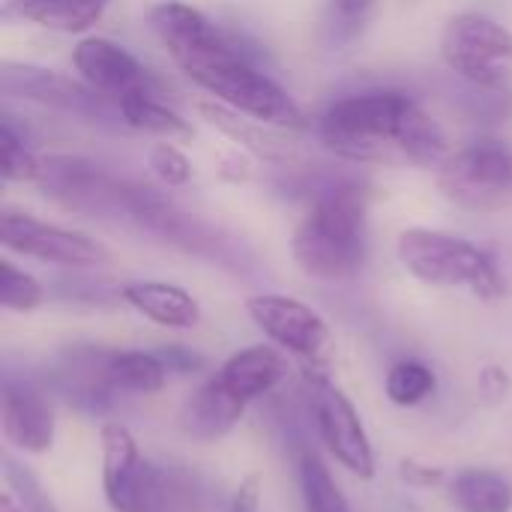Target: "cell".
<instances>
[{
    "mask_svg": "<svg viewBox=\"0 0 512 512\" xmlns=\"http://www.w3.org/2000/svg\"><path fill=\"white\" fill-rule=\"evenodd\" d=\"M477 387L486 396V402H504L512 390L510 372L504 366H486L477 378Z\"/></svg>",
    "mask_w": 512,
    "mask_h": 512,
    "instance_id": "33",
    "label": "cell"
},
{
    "mask_svg": "<svg viewBox=\"0 0 512 512\" xmlns=\"http://www.w3.org/2000/svg\"><path fill=\"white\" fill-rule=\"evenodd\" d=\"M156 354L162 357L165 369H168V372H177V375H195V372L204 366L201 357L192 354V351L183 348V345H165V348H159Z\"/></svg>",
    "mask_w": 512,
    "mask_h": 512,
    "instance_id": "34",
    "label": "cell"
},
{
    "mask_svg": "<svg viewBox=\"0 0 512 512\" xmlns=\"http://www.w3.org/2000/svg\"><path fill=\"white\" fill-rule=\"evenodd\" d=\"M120 300L165 330H192L201 324L198 300L174 282H129L120 288Z\"/></svg>",
    "mask_w": 512,
    "mask_h": 512,
    "instance_id": "17",
    "label": "cell"
},
{
    "mask_svg": "<svg viewBox=\"0 0 512 512\" xmlns=\"http://www.w3.org/2000/svg\"><path fill=\"white\" fill-rule=\"evenodd\" d=\"M198 111H201V117L210 123V126H216L219 132H225L231 141H237L246 153H252V156H258V159H267V162H273V159H279L282 156V150H279V141L264 129V123H258V120H249V117H243V114H237V111H231V108H225V105H219V102H201L198 105Z\"/></svg>",
    "mask_w": 512,
    "mask_h": 512,
    "instance_id": "23",
    "label": "cell"
},
{
    "mask_svg": "<svg viewBox=\"0 0 512 512\" xmlns=\"http://www.w3.org/2000/svg\"><path fill=\"white\" fill-rule=\"evenodd\" d=\"M168 375L156 351H114L108 357V381L117 393L153 396L168 384Z\"/></svg>",
    "mask_w": 512,
    "mask_h": 512,
    "instance_id": "22",
    "label": "cell"
},
{
    "mask_svg": "<svg viewBox=\"0 0 512 512\" xmlns=\"http://www.w3.org/2000/svg\"><path fill=\"white\" fill-rule=\"evenodd\" d=\"M435 390H438V378L420 360H399L396 366H390V372L384 378V393L399 408L423 405Z\"/></svg>",
    "mask_w": 512,
    "mask_h": 512,
    "instance_id": "25",
    "label": "cell"
},
{
    "mask_svg": "<svg viewBox=\"0 0 512 512\" xmlns=\"http://www.w3.org/2000/svg\"><path fill=\"white\" fill-rule=\"evenodd\" d=\"M0 90H3V96L36 102V105L66 111V114H75V117H87V120L117 117L120 120L117 105L111 108L114 99L96 93L81 78L75 81V78H69L63 72L42 69V66H33V63H9L6 60L0 66Z\"/></svg>",
    "mask_w": 512,
    "mask_h": 512,
    "instance_id": "11",
    "label": "cell"
},
{
    "mask_svg": "<svg viewBox=\"0 0 512 512\" xmlns=\"http://www.w3.org/2000/svg\"><path fill=\"white\" fill-rule=\"evenodd\" d=\"M114 105L120 111V123L135 129V132L153 135L159 141H186V138H192V123L180 111L165 105L156 96V90L126 93Z\"/></svg>",
    "mask_w": 512,
    "mask_h": 512,
    "instance_id": "20",
    "label": "cell"
},
{
    "mask_svg": "<svg viewBox=\"0 0 512 512\" xmlns=\"http://www.w3.org/2000/svg\"><path fill=\"white\" fill-rule=\"evenodd\" d=\"M288 360L282 348L273 345H249L237 354H231L213 375L216 384H222L231 396L240 402H255L267 393H273L288 378Z\"/></svg>",
    "mask_w": 512,
    "mask_h": 512,
    "instance_id": "16",
    "label": "cell"
},
{
    "mask_svg": "<svg viewBox=\"0 0 512 512\" xmlns=\"http://www.w3.org/2000/svg\"><path fill=\"white\" fill-rule=\"evenodd\" d=\"M0 429L3 438L30 456H42L54 444V411L27 384H15L12 378H3L0 387Z\"/></svg>",
    "mask_w": 512,
    "mask_h": 512,
    "instance_id": "15",
    "label": "cell"
},
{
    "mask_svg": "<svg viewBox=\"0 0 512 512\" xmlns=\"http://www.w3.org/2000/svg\"><path fill=\"white\" fill-rule=\"evenodd\" d=\"M369 252V192L360 183L324 189L291 237L294 264L315 282L354 279Z\"/></svg>",
    "mask_w": 512,
    "mask_h": 512,
    "instance_id": "2",
    "label": "cell"
},
{
    "mask_svg": "<svg viewBox=\"0 0 512 512\" xmlns=\"http://www.w3.org/2000/svg\"><path fill=\"white\" fill-rule=\"evenodd\" d=\"M72 69L78 78L108 99H120L135 90H159L150 69L123 45L105 36H84L72 48Z\"/></svg>",
    "mask_w": 512,
    "mask_h": 512,
    "instance_id": "14",
    "label": "cell"
},
{
    "mask_svg": "<svg viewBox=\"0 0 512 512\" xmlns=\"http://www.w3.org/2000/svg\"><path fill=\"white\" fill-rule=\"evenodd\" d=\"M0 177L3 183H36L42 174V156H36L27 141L12 129L9 120L0 123Z\"/></svg>",
    "mask_w": 512,
    "mask_h": 512,
    "instance_id": "27",
    "label": "cell"
},
{
    "mask_svg": "<svg viewBox=\"0 0 512 512\" xmlns=\"http://www.w3.org/2000/svg\"><path fill=\"white\" fill-rule=\"evenodd\" d=\"M147 165L165 189H183L192 183V162L174 141H156L147 153Z\"/></svg>",
    "mask_w": 512,
    "mask_h": 512,
    "instance_id": "29",
    "label": "cell"
},
{
    "mask_svg": "<svg viewBox=\"0 0 512 512\" xmlns=\"http://www.w3.org/2000/svg\"><path fill=\"white\" fill-rule=\"evenodd\" d=\"M102 441V492L114 512H153L162 501V483L141 456L135 435L120 423H105Z\"/></svg>",
    "mask_w": 512,
    "mask_h": 512,
    "instance_id": "9",
    "label": "cell"
},
{
    "mask_svg": "<svg viewBox=\"0 0 512 512\" xmlns=\"http://www.w3.org/2000/svg\"><path fill=\"white\" fill-rule=\"evenodd\" d=\"M300 492L306 512H351V504L333 480L330 468L312 450L300 453Z\"/></svg>",
    "mask_w": 512,
    "mask_h": 512,
    "instance_id": "24",
    "label": "cell"
},
{
    "mask_svg": "<svg viewBox=\"0 0 512 512\" xmlns=\"http://www.w3.org/2000/svg\"><path fill=\"white\" fill-rule=\"evenodd\" d=\"M444 66L486 93H510L512 30L483 12H459L441 30Z\"/></svg>",
    "mask_w": 512,
    "mask_h": 512,
    "instance_id": "5",
    "label": "cell"
},
{
    "mask_svg": "<svg viewBox=\"0 0 512 512\" xmlns=\"http://www.w3.org/2000/svg\"><path fill=\"white\" fill-rule=\"evenodd\" d=\"M441 195L468 213H501L512 207V147L477 141L453 150L435 171Z\"/></svg>",
    "mask_w": 512,
    "mask_h": 512,
    "instance_id": "6",
    "label": "cell"
},
{
    "mask_svg": "<svg viewBox=\"0 0 512 512\" xmlns=\"http://www.w3.org/2000/svg\"><path fill=\"white\" fill-rule=\"evenodd\" d=\"M312 381V414L327 453L360 480L375 477V450L366 435L363 417L354 402L327 381V375H309Z\"/></svg>",
    "mask_w": 512,
    "mask_h": 512,
    "instance_id": "10",
    "label": "cell"
},
{
    "mask_svg": "<svg viewBox=\"0 0 512 512\" xmlns=\"http://www.w3.org/2000/svg\"><path fill=\"white\" fill-rule=\"evenodd\" d=\"M249 321L282 351L300 360H318L330 342L327 321L297 297L288 294H252L243 303Z\"/></svg>",
    "mask_w": 512,
    "mask_h": 512,
    "instance_id": "12",
    "label": "cell"
},
{
    "mask_svg": "<svg viewBox=\"0 0 512 512\" xmlns=\"http://www.w3.org/2000/svg\"><path fill=\"white\" fill-rule=\"evenodd\" d=\"M0 474H3V483L9 489V498L24 512H60L54 498L39 483V477L30 468H24L21 462H15L9 453L0 456Z\"/></svg>",
    "mask_w": 512,
    "mask_h": 512,
    "instance_id": "26",
    "label": "cell"
},
{
    "mask_svg": "<svg viewBox=\"0 0 512 512\" xmlns=\"http://www.w3.org/2000/svg\"><path fill=\"white\" fill-rule=\"evenodd\" d=\"M459 512H512V480L492 468H468L450 483Z\"/></svg>",
    "mask_w": 512,
    "mask_h": 512,
    "instance_id": "21",
    "label": "cell"
},
{
    "mask_svg": "<svg viewBox=\"0 0 512 512\" xmlns=\"http://www.w3.org/2000/svg\"><path fill=\"white\" fill-rule=\"evenodd\" d=\"M45 303V288L39 285L36 276H30L27 270L15 267L9 258L0 261V306L6 312H36Z\"/></svg>",
    "mask_w": 512,
    "mask_h": 512,
    "instance_id": "28",
    "label": "cell"
},
{
    "mask_svg": "<svg viewBox=\"0 0 512 512\" xmlns=\"http://www.w3.org/2000/svg\"><path fill=\"white\" fill-rule=\"evenodd\" d=\"M318 138L348 162L438 171L453 153L441 123L399 90H366L336 99L318 120Z\"/></svg>",
    "mask_w": 512,
    "mask_h": 512,
    "instance_id": "1",
    "label": "cell"
},
{
    "mask_svg": "<svg viewBox=\"0 0 512 512\" xmlns=\"http://www.w3.org/2000/svg\"><path fill=\"white\" fill-rule=\"evenodd\" d=\"M192 84L210 93L213 102L258 120L270 129H306L309 120L303 108L291 99V93L276 84L267 72H261L234 42L216 57L198 63L186 72Z\"/></svg>",
    "mask_w": 512,
    "mask_h": 512,
    "instance_id": "4",
    "label": "cell"
},
{
    "mask_svg": "<svg viewBox=\"0 0 512 512\" xmlns=\"http://www.w3.org/2000/svg\"><path fill=\"white\" fill-rule=\"evenodd\" d=\"M45 198L81 216H123L129 201V183L111 177L102 165L81 156H42V174L36 180Z\"/></svg>",
    "mask_w": 512,
    "mask_h": 512,
    "instance_id": "7",
    "label": "cell"
},
{
    "mask_svg": "<svg viewBox=\"0 0 512 512\" xmlns=\"http://www.w3.org/2000/svg\"><path fill=\"white\" fill-rule=\"evenodd\" d=\"M243 411H246V402H240L237 396H231L222 384H216L210 378L183 405V411H180V429L192 441L210 444V441L225 438L240 423Z\"/></svg>",
    "mask_w": 512,
    "mask_h": 512,
    "instance_id": "18",
    "label": "cell"
},
{
    "mask_svg": "<svg viewBox=\"0 0 512 512\" xmlns=\"http://www.w3.org/2000/svg\"><path fill=\"white\" fill-rule=\"evenodd\" d=\"M399 477H402V483H408L411 489H435V486H441V483L447 480L444 468L429 465V462L414 459V456H408V459L399 462Z\"/></svg>",
    "mask_w": 512,
    "mask_h": 512,
    "instance_id": "30",
    "label": "cell"
},
{
    "mask_svg": "<svg viewBox=\"0 0 512 512\" xmlns=\"http://www.w3.org/2000/svg\"><path fill=\"white\" fill-rule=\"evenodd\" d=\"M261 492H264V477L258 471L246 474L231 498V512H258L261 510Z\"/></svg>",
    "mask_w": 512,
    "mask_h": 512,
    "instance_id": "32",
    "label": "cell"
},
{
    "mask_svg": "<svg viewBox=\"0 0 512 512\" xmlns=\"http://www.w3.org/2000/svg\"><path fill=\"white\" fill-rule=\"evenodd\" d=\"M0 512H24L12 498H9V492L6 495H0Z\"/></svg>",
    "mask_w": 512,
    "mask_h": 512,
    "instance_id": "35",
    "label": "cell"
},
{
    "mask_svg": "<svg viewBox=\"0 0 512 512\" xmlns=\"http://www.w3.org/2000/svg\"><path fill=\"white\" fill-rule=\"evenodd\" d=\"M396 258L417 282L432 288H465L483 303H498L507 294L495 258L459 234L405 228L396 237Z\"/></svg>",
    "mask_w": 512,
    "mask_h": 512,
    "instance_id": "3",
    "label": "cell"
},
{
    "mask_svg": "<svg viewBox=\"0 0 512 512\" xmlns=\"http://www.w3.org/2000/svg\"><path fill=\"white\" fill-rule=\"evenodd\" d=\"M381 0H327L333 27H357Z\"/></svg>",
    "mask_w": 512,
    "mask_h": 512,
    "instance_id": "31",
    "label": "cell"
},
{
    "mask_svg": "<svg viewBox=\"0 0 512 512\" xmlns=\"http://www.w3.org/2000/svg\"><path fill=\"white\" fill-rule=\"evenodd\" d=\"M0 246L6 252L42 261V264H57L69 270H90L108 264V249L93 240L90 234L60 228L51 222H42L30 213L18 210H3L0 216Z\"/></svg>",
    "mask_w": 512,
    "mask_h": 512,
    "instance_id": "8",
    "label": "cell"
},
{
    "mask_svg": "<svg viewBox=\"0 0 512 512\" xmlns=\"http://www.w3.org/2000/svg\"><path fill=\"white\" fill-rule=\"evenodd\" d=\"M111 0H6V15H18L51 33H87L99 24Z\"/></svg>",
    "mask_w": 512,
    "mask_h": 512,
    "instance_id": "19",
    "label": "cell"
},
{
    "mask_svg": "<svg viewBox=\"0 0 512 512\" xmlns=\"http://www.w3.org/2000/svg\"><path fill=\"white\" fill-rule=\"evenodd\" d=\"M147 18L162 48L180 66L183 75L231 45V39L201 9L183 0H159L150 6Z\"/></svg>",
    "mask_w": 512,
    "mask_h": 512,
    "instance_id": "13",
    "label": "cell"
}]
</instances>
